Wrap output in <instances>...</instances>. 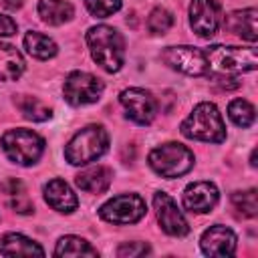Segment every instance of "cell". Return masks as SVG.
Segmentation results:
<instances>
[{"label": "cell", "mask_w": 258, "mask_h": 258, "mask_svg": "<svg viewBox=\"0 0 258 258\" xmlns=\"http://www.w3.org/2000/svg\"><path fill=\"white\" fill-rule=\"evenodd\" d=\"M2 189H4L8 196H14V194H20V191H22V183L16 181V179H8V181L2 185Z\"/></svg>", "instance_id": "cell-31"}, {"label": "cell", "mask_w": 258, "mask_h": 258, "mask_svg": "<svg viewBox=\"0 0 258 258\" xmlns=\"http://www.w3.org/2000/svg\"><path fill=\"white\" fill-rule=\"evenodd\" d=\"M44 200L52 210H56L60 214H71L79 206V200H77L75 191L62 179H50L44 185Z\"/></svg>", "instance_id": "cell-15"}, {"label": "cell", "mask_w": 258, "mask_h": 258, "mask_svg": "<svg viewBox=\"0 0 258 258\" xmlns=\"http://www.w3.org/2000/svg\"><path fill=\"white\" fill-rule=\"evenodd\" d=\"M153 206H155L157 222H159V226L165 234L181 238L189 232V226H187L181 210L177 208V204L173 202L171 196H167L165 191H157L153 196Z\"/></svg>", "instance_id": "cell-11"}, {"label": "cell", "mask_w": 258, "mask_h": 258, "mask_svg": "<svg viewBox=\"0 0 258 258\" xmlns=\"http://www.w3.org/2000/svg\"><path fill=\"white\" fill-rule=\"evenodd\" d=\"M149 252H151V248L145 242H127V244L119 246L117 256H121V258H135V256H145Z\"/></svg>", "instance_id": "cell-28"}, {"label": "cell", "mask_w": 258, "mask_h": 258, "mask_svg": "<svg viewBox=\"0 0 258 258\" xmlns=\"http://www.w3.org/2000/svg\"><path fill=\"white\" fill-rule=\"evenodd\" d=\"M206 52L208 58V75L212 77H234L254 71L258 67V54L254 46H224L214 44Z\"/></svg>", "instance_id": "cell-2"}, {"label": "cell", "mask_w": 258, "mask_h": 258, "mask_svg": "<svg viewBox=\"0 0 258 258\" xmlns=\"http://www.w3.org/2000/svg\"><path fill=\"white\" fill-rule=\"evenodd\" d=\"M147 212L145 200L137 194H121L99 208V216L111 224H135Z\"/></svg>", "instance_id": "cell-8"}, {"label": "cell", "mask_w": 258, "mask_h": 258, "mask_svg": "<svg viewBox=\"0 0 258 258\" xmlns=\"http://www.w3.org/2000/svg\"><path fill=\"white\" fill-rule=\"evenodd\" d=\"M10 204H12V208H14L18 214H30V212H32V204L24 198V194H22V191H20V194H14Z\"/></svg>", "instance_id": "cell-29"}, {"label": "cell", "mask_w": 258, "mask_h": 258, "mask_svg": "<svg viewBox=\"0 0 258 258\" xmlns=\"http://www.w3.org/2000/svg\"><path fill=\"white\" fill-rule=\"evenodd\" d=\"M109 147V135L101 125H87L64 147V157L71 165H87L99 159Z\"/></svg>", "instance_id": "cell-4"}, {"label": "cell", "mask_w": 258, "mask_h": 258, "mask_svg": "<svg viewBox=\"0 0 258 258\" xmlns=\"http://www.w3.org/2000/svg\"><path fill=\"white\" fill-rule=\"evenodd\" d=\"M111 179H113V173H111L109 167H105V165H91V167L83 169L75 177V183L83 191H87V194H103V191L109 189Z\"/></svg>", "instance_id": "cell-17"}, {"label": "cell", "mask_w": 258, "mask_h": 258, "mask_svg": "<svg viewBox=\"0 0 258 258\" xmlns=\"http://www.w3.org/2000/svg\"><path fill=\"white\" fill-rule=\"evenodd\" d=\"M16 34V22L10 16L0 14V36H12Z\"/></svg>", "instance_id": "cell-30"}, {"label": "cell", "mask_w": 258, "mask_h": 258, "mask_svg": "<svg viewBox=\"0 0 258 258\" xmlns=\"http://www.w3.org/2000/svg\"><path fill=\"white\" fill-rule=\"evenodd\" d=\"M171 26H173V16H171L169 10L157 6V8H153V10L149 12V16H147V28H149L153 34H163V32H167Z\"/></svg>", "instance_id": "cell-26"}, {"label": "cell", "mask_w": 258, "mask_h": 258, "mask_svg": "<svg viewBox=\"0 0 258 258\" xmlns=\"http://www.w3.org/2000/svg\"><path fill=\"white\" fill-rule=\"evenodd\" d=\"M54 256H97V250L79 236H62L56 242Z\"/></svg>", "instance_id": "cell-22"}, {"label": "cell", "mask_w": 258, "mask_h": 258, "mask_svg": "<svg viewBox=\"0 0 258 258\" xmlns=\"http://www.w3.org/2000/svg\"><path fill=\"white\" fill-rule=\"evenodd\" d=\"M75 14L73 4L67 0H40L38 2V16L52 26H58L62 22H69Z\"/></svg>", "instance_id": "cell-20"}, {"label": "cell", "mask_w": 258, "mask_h": 258, "mask_svg": "<svg viewBox=\"0 0 258 258\" xmlns=\"http://www.w3.org/2000/svg\"><path fill=\"white\" fill-rule=\"evenodd\" d=\"M161 58L173 71H179L189 77L208 75V58L206 52L196 46H167L161 52Z\"/></svg>", "instance_id": "cell-9"}, {"label": "cell", "mask_w": 258, "mask_h": 258, "mask_svg": "<svg viewBox=\"0 0 258 258\" xmlns=\"http://www.w3.org/2000/svg\"><path fill=\"white\" fill-rule=\"evenodd\" d=\"M189 24L198 36L202 38L214 36L220 26V4L216 0H191Z\"/></svg>", "instance_id": "cell-12"}, {"label": "cell", "mask_w": 258, "mask_h": 258, "mask_svg": "<svg viewBox=\"0 0 258 258\" xmlns=\"http://www.w3.org/2000/svg\"><path fill=\"white\" fill-rule=\"evenodd\" d=\"M2 6L8 10H18L22 6V0H2Z\"/></svg>", "instance_id": "cell-32"}, {"label": "cell", "mask_w": 258, "mask_h": 258, "mask_svg": "<svg viewBox=\"0 0 258 258\" xmlns=\"http://www.w3.org/2000/svg\"><path fill=\"white\" fill-rule=\"evenodd\" d=\"M119 101L125 107L127 117L137 125H149L157 115V101L145 89H139V87L125 89L121 91Z\"/></svg>", "instance_id": "cell-10"}, {"label": "cell", "mask_w": 258, "mask_h": 258, "mask_svg": "<svg viewBox=\"0 0 258 258\" xmlns=\"http://www.w3.org/2000/svg\"><path fill=\"white\" fill-rule=\"evenodd\" d=\"M87 10L97 18H107L121 8V0H85Z\"/></svg>", "instance_id": "cell-27"}, {"label": "cell", "mask_w": 258, "mask_h": 258, "mask_svg": "<svg viewBox=\"0 0 258 258\" xmlns=\"http://www.w3.org/2000/svg\"><path fill=\"white\" fill-rule=\"evenodd\" d=\"M147 161L155 173L171 179V177H179L187 173L194 167V153L185 145L169 141V143H163L151 149Z\"/></svg>", "instance_id": "cell-5"}, {"label": "cell", "mask_w": 258, "mask_h": 258, "mask_svg": "<svg viewBox=\"0 0 258 258\" xmlns=\"http://www.w3.org/2000/svg\"><path fill=\"white\" fill-rule=\"evenodd\" d=\"M24 73L22 54L6 42H0V81H16Z\"/></svg>", "instance_id": "cell-19"}, {"label": "cell", "mask_w": 258, "mask_h": 258, "mask_svg": "<svg viewBox=\"0 0 258 258\" xmlns=\"http://www.w3.org/2000/svg\"><path fill=\"white\" fill-rule=\"evenodd\" d=\"M103 81L97 79L91 73L85 71H73L62 85V95L64 101L73 107H81V105H89L101 99L103 95Z\"/></svg>", "instance_id": "cell-7"}, {"label": "cell", "mask_w": 258, "mask_h": 258, "mask_svg": "<svg viewBox=\"0 0 258 258\" xmlns=\"http://www.w3.org/2000/svg\"><path fill=\"white\" fill-rule=\"evenodd\" d=\"M16 107L20 109L22 117L24 119H30V121H48L52 117V111L44 103H40L38 99H34V97H26V95L18 97L16 99Z\"/></svg>", "instance_id": "cell-23"}, {"label": "cell", "mask_w": 258, "mask_h": 258, "mask_svg": "<svg viewBox=\"0 0 258 258\" xmlns=\"http://www.w3.org/2000/svg\"><path fill=\"white\" fill-rule=\"evenodd\" d=\"M181 133L187 139L222 143L226 139V125H224L222 113L214 103H200L181 123Z\"/></svg>", "instance_id": "cell-3"}, {"label": "cell", "mask_w": 258, "mask_h": 258, "mask_svg": "<svg viewBox=\"0 0 258 258\" xmlns=\"http://www.w3.org/2000/svg\"><path fill=\"white\" fill-rule=\"evenodd\" d=\"M236 234L226 226H212L202 234L200 246L206 256H232L236 252Z\"/></svg>", "instance_id": "cell-14"}, {"label": "cell", "mask_w": 258, "mask_h": 258, "mask_svg": "<svg viewBox=\"0 0 258 258\" xmlns=\"http://www.w3.org/2000/svg\"><path fill=\"white\" fill-rule=\"evenodd\" d=\"M256 18H258V10L256 8H244V10H234L226 16V28L236 34L242 36L250 42H256L258 34H256Z\"/></svg>", "instance_id": "cell-16"}, {"label": "cell", "mask_w": 258, "mask_h": 258, "mask_svg": "<svg viewBox=\"0 0 258 258\" xmlns=\"http://www.w3.org/2000/svg\"><path fill=\"white\" fill-rule=\"evenodd\" d=\"M250 163L256 165V151H252V157H250Z\"/></svg>", "instance_id": "cell-33"}, {"label": "cell", "mask_w": 258, "mask_h": 258, "mask_svg": "<svg viewBox=\"0 0 258 258\" xmlns=\"http://www.w3.org/2000/svg\"><path fill=\"white\" fill-rule=\"evenodd\" d=\"M232 204H234V208L244 218H256V214H258V196H256V189H246V191L232 194Z\"/></svg>", "instance_id": "cell-25"}, {"label": "cell", "mask_w": 258, "mask_h": 258, "mask_svg": "<svg viewBox=\"0 0 258 258\" xmlns=\"http://www.w3.org/2000/svg\"><path fill=\"white\" fill-rule=\"evenodd\" d=\"M228 117L238 127H250L256 119V111H254L252 103H248L246 99H234L228 105Z\"/></svg>", "instance_id": "cell-24"}, {"label": "cell", "mask_w": 258, "mask_h": 258, "mask_svg": "<svg viewBox=\"0 0 258 258\" xmlns=\"http://www.w3.org/2000/svg\"><path fill=\"white\" fill-rule=\"evenodd\" d=\"M0 254L4 256H44V250L34 240L22 234H16V232H8L0 238Z\"/></svg>", "instance_id": "cell-18"}, {"label": "cell", "mask_w": 258, "mask_h": 258, "mask_svg": "<svg viewBox=\"0 0 258 258\" xmlns=\"http://www.w3.org/2000/svg\"><path fill=\"white\" fill-rule=\"evenodd\" d=\"M0 145L6 157L18 165H32L44 151V139L30 129H10L2 135Z\"/></svg>", "instance_id": "cell-6"}, {"label": "cell", "mask_w": 258, "mask_h": 258, "mask_svg": "<svg viewBox=\"0 0 258 258\" xmlns=\"http://www.w3.org/2000/svg\"><path fill=\"white\" fill-rule=\"evenodd\" d=\"M218 200H220V191L212 181H194L183 189L181 196L183 208L194 214H206L214 210Z\"/></svg>", "instance_id": "cell-13"}, {"label": "cell", "mask_w": 258, "mask_h": 258, "mask_svg": "<svg viewBox=\"0 0 258 258\" xmlns=\"http://www.w3.org/2000/svg\"><path fill=\"white\" fill-rule=\"evenodd\" d=\"M24 48L30 56L34 58H40V60H46V58H52L56 52H58V46L52 38H48L46 34L42 32H34L30 30L26 36H24Z\"/></svg>", "instance_id": "cell-21"}, {"label": "cell", "mask_w": 258, "mask_h": 258, "mask_svg": "<svg viewBox=\"0 0 258 258\" xmlns=\"http://www.w3.org/2000/svg\"><path fill=\"white\" fill-rule=\"evenodd\" d=\"M87 44L93 60L107 73H117L125 62V40L113 26L99 24L89 28Z\"/></svg>", "instance_id": "cell-1"}]
</instances>
